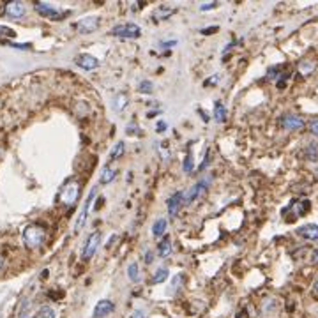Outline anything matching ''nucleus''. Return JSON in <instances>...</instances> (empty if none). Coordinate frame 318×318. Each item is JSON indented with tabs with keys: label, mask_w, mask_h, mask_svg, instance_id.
I'll list each match as a JSON object with an SVG mask.
<instances>
[{
	"label": "nucleus",
	"mask_w": 318,
	"mask_h": 318,
	"mask_svg": "<svg viewBox=\"0 0 318 318\" xmlns=\"http://www.w3.org/2000/svg\"><path fill=\"white\" fill-rule=\"evenodd\" d=\"M112 34L118 35V37H126V39H136V37L142 35V30H140V27L134 23H122V25L113 27Z\"/></svg>",
	"instance_id": "7ed1b4c3"
},
{
	"label": "nucleus",
	"mask_w": 318,
	"mask_h": 318,
	"mask_svg": "<svg viewBox=\"0 0 318 318\" xmlns=\"http://www.w3.org/2000/svg\"><path fill=\"white\" fill-rule=\"evenodd\" d=\"M214 118L216 122H225L226 120V108L221 101H216L214 103Z\"/></svg>",
	"instance_id": "f3484780"
},
{
	"label": "nucleus",
	"mask_w": 318,
	"mask_h": 318,
	"mask_svg": "<svg viewBox=\"0 0 318 318\" xmlns=\"http://www.w3.org/2000/svg\"><path fill=\"white\" fill-rule=\"evenodd\" d=\"M218 80H219V76H218V74H216V76H212V78H209V80H205V87H209V85L211 84H218Z\"/></svg>",
	"instance_id": "72a5a7b5"
},
{
	"label": "nucleus",
	"mask_w": 318,
	"mask_h": 318,
	"mask_svg": "<svg viewBox=\"0 0 318 318\" xmlns=\"http://www.w3.org/2000/svg\"><path fill=\"white\" fill-rule=\"evenodd\" d=\"M171 13H173V9H170V7H159V9L156 11V18L157 20H165V18H168Z\"/></svg>",
	"instance_id": "cd10ccee"
},
{
	"label": "nucleus",
	"mask_w": 318,
	"mask_h": 318,
	"mask_svg": "<svg viewBox=\"0 0 318 318\" xmlns=\"http://www.w3.org/2000/svg\"><path fill=\"white\" fill-rule=\"evenodd\" d=\"M313 69H315V64H308V62L301 64V73H304V74H309Z\"/></svg>",
	"instance_id": "7c9ffc66"
},
{
	"label": "nucleus",
	"mask_w": 318,
	"mask_h": 318,
	"mask_svg": "<svg viewBox=\"0 0 318 318\" xmlns=\"http://www.w3.org/2000/svg\"><path fill=\"white\" fill-rule=\"evenodd\" d=\"M25 5L21 4V2H7V4L4 5V15L7 16V18H11V20H20V18H23L25 16Z\"/></svg>",
	"instance_id": "6e6552de"
},
{
	"label": "nucleus",
	"mask_w": 318,
	"mask_h": 318,
	"mask_svg": "<svg viewBox=\"0 0 318 318\" xmlns=\"http://www.w3.org/2000/svg\"><path fill=\"white\" fill-rule=\"evenodd\" d=\"M182 281H184V276H182V274H175V276H173V279H171V286L168 288V294H175L177 290L181 288Z\"/></svg>",
	"instance_id": "b1692460"
},
{
	"label": "nucleus",
	"mask_w": 318,
	"mask_h": 318,
	"mask_svg": "<svg viewBox=\"0 0 318 318\" xmlns=\"http://www.w3.org/2000/svg\"><path fill=\"white\" fill-rule=\"evenodd\" d=\"M124 151H126V145H124V142H118L115 147H113L112 154H110V159L112 161H115V159H118V157L124 156Z\"/></svg>",
	"instance_id": "4be33fe9"
},
{
	"label": "nucleus",
	"mask_w": 318,
	"mask_h": 318,
	"mask_svg": "<svg viewBox=\"0 0 318 318\" xmlns=\"http://www.w3.org/2000/svg\"><path fill=\"white\" fill-rule=\"evenodd\" d=\"M16 32L9 27H4V25H0V39H5V37H15Z\"/></svg>",
	"instance_id": "c85d7f7f"
},
{
	"label": "nucleus",
	"mask_w": 318,
	"mask_h": 318,
	"mask_svg": "<svg viewBox=\"0 0 318 318\" xmlns=\"http://www.w3.org/2000/svg\"><path fill=\"white\" fill-rule=\"evenodd\" d=\"M126 99H127V98H126V94H118L117 99H115V110H122V108L127 104Z\"/></svg>",
	"instance_id": "c756f323"
},
{
	"label": "nucleus",
	"mask_w": 318,
	"mask_h": 318,
	"mask_svg": "<svg viewBox=\"0 0 318 318\" xmlns=\"http://www.w3.org/2000/svg\"><path fill=\"white\" fill-rule=\"evenodd\" d=\"M309 207H311V203H309L308 200H294L288 207H286V209H285V214L294 212V218H292V221H294L295 218H299V216L306 214V212L309 211Z\"/></svg>",
	"instance_id": "1a4fd4ad"
},
{
	"label": "nucleus",
	"mask_w": 318,
	"mask_h": 318,
	"mask_svg": "<svg viewBox=\"0 0 318 318\" xmlns=\"http://www.w3.org/2000/svg\"><path fill=\"white\" fill-rule=\"evenodd\" d=\"M216 5H218V4H216V2H212V4H205V5H201L200 9H201V11H209V9H214Z\"/></svg>",
	"instance_id": "e433bc0d"
},
{
	"label": "nucleus",
	"mask_w": 318,
	"mask_h": 318,
	"mask_svg": "<svg viewBox=\"0 0 318 318\" xmlns=\"http://www.w3.org/2000/svg\"><path fill=\"white\" fill-rule=\"evenodd\" d=\"M315 290H317V292H318V279H317V281H315Z\"/></svg>",
	"instance_id": "37998d69"
},
{
	"label": "nucleus",
	"mask_w": 318,
	"mask_h": 318,
	"mask_svg": "<svg viewBox=\"0 0 318 318\" xmlns=\"http://www.w3.org/2000/svg\"><path fill=\"white\" fill-rule=\"evenodd\" d=\"M76 64H78L80 67L85 69V71H90V69H96L99 66V60L96 57L88 53H84V55H78L76 57Z\"/></svg>",
	"instance_id": "ddd939ff"
},
{
	"label": "nucleus",
	"mask_w": 318,
	"mask_h": 318,
	"mask_svg": "<svg viewBox=\"0 0 318 318\" xmlns=\"http://www.w3.org/2000/svg\"><path fill=\"white\" fill-rule=\"evenodd\" d=\"M35 11L43 15L44 18H50V20H64L66 16L69 15V11H59L51 7L50 4H44V2H37L35 4Z\"/></svg>",
	"instance_id": "20e7f679"
},
{
	"label": "nucleus",
	"mask_w": 318,
	"mask_h": 318,
	"mask_svg": "<svg viewBox=\"0 0 318 318\" xmlns=\"http://www.w3.org/2000/svg\"><path fill=\"white\" fill-rule=\"evenodd\" d=\"M99 23H101L99 16H85L74 27H76V30H78L80 34H92V32L98 30Z\"/></svg>",
	"instance_id": "423d86ee"
},
{
	"label": "nucleus",
	"mask_w": 318,
	"mask_h": 318,
	"mask_svg": "<svg viewBox=\"0 0 318 318\" xmlns=\"http://www.w3.org/2000/svg\"><path fill=\"white\" fill-rule=\"evenodd\" d=\"M4 262H5V260H4V256H2V254H0V270H2V267H4Z\"/></svg>",
	"instance_id": "a19ab883"
},
{
	"label": "nucleus",
	"mask_w": 318,
	"mask_h": 318,
	"mask_svg": "<svg viewBox=\"0 0 318 318\" xmlns=\"http://www.w3.org/2000/svg\"><path fill=\"white\" fill-rule=\"evenodd\" d=\"M171 250H173V246H171L170 237H165V239L159 242V258H168Z\"/></svg>",
	"instance_id": "dca6fc26"
},
{
	"label": "nucleus",
	"mask_w": 318,
	"mask_h": 318,
	"mask_svg": "<svg viewBox=\"0 0 318 318\" xmlns=\"http://www.w3.org/2000/svg\"><path fill=\"white\" fill-rule=\"evenodd\" d=\"M177 44V41H168V43H163L161 46L163 48H170V46H175Z\"/></svg>",
	"instance_id": "58836bf2"
},
{
	"label": "nucleus",
	"mask_w": 318,
	"mask_h": 318,
	"mask_svg": "<svg viewBox=\"0 0 318 318\" xmlns=\"http://www.w3.org/2000/svg\"><path fill=\"white\" fill-rule=\"evenodd\" d=\"M167 278H168V269L161 267V269H157L156 272H154V276H152V279H151V283L152 285H159V283H163Z\"/></svg>",
	"instance_id": "412c9836"
},
{
	"label": "nucleus",
	"mask_w": 318,
	"mask_h": 318,
	"mask_svg": "<svg viewBox=\"0 0 318 318\" xmlns=\"http://www.w3.org/2000/svg\"><path fill=\"white\" fill-rule=\"evenodd\" d=\"M46 240V228L37 223H32L23 230V242L29 250H37Z\"/></svg>",
	"instance_id": "f257e3e1"
},
{
	"label": "nucleus",
	"mask_w": 318,
	"mask_h": 318,
	"mask_svg": "<svg viewBox=\"0 0 318 318\" xmlns=\"http://www.w3.org/2000/svg\"><path fill=\"white\" fill-rule=\"evenodd\" d=\"M237 318H250V315H248L246 309H240L239 313H237Z\"/></svg>",
	"instance_id": "4c0bfd02"
},
{
	"label": "nucleus",
	"mask_w": 318,
	"mask_h": 318,
	"mask_svg": "<svg viewBox=\"0 0 318 318\" xmlns=\"http://www.w3.org/2000/svg\"><path fill=\"white\" fill-rule=\"evenodd\" d=\"M138 90H140L142 94H152L154 92V87H152V84L149 82V80H143V82H140Z\"/></svg>",
	"instance_id": "bb28decb"
},
{
	"label": "nucleus",
	"mask_w": 318,
	"mask_h": 318,
	"mask_svg": "<svg viewBox=\"0 0 318 318\" xmlns=\"http://www.w3.org/2000/svg\"><path fill=\"white\" fill-rule=\"evenodd\" d=\"M281 127L283 129H288V131H299V129H302L304 127V120L299 115H285L281 118Z\"/></svg>",
	"instance_id": "9b49d317"
},
{
	"label": "nucleus",
	"mask_w": 318,
	"mask_h": 318,
	"mask_svg": "<svg viewBox=\"0 0 318 318\" xmlns=\"http://www.w3.org/2000/svg\"><path fill=\"white\" fill-rule=\"evenodd\" d=\"M193 170H195V163H193V154H187L186 159H184V171L186 173H193Z\"/></svg>",
	"instance_id": "a878e982"
},
{
	"label": "nucleus",
	"mask_w": 318,
	"mask_h": 318,
	"mask_svg": "<svg viewBox=\"0 0 318 318\" xmlns=\"http://www.w3.org/2000/svg\"><path fill=\"white\" fill-rule=\"evenodd\" d=\"M167 122H165V120H161V122H157V127H156V131L157 133H165L167 131Z\"/></svg>",
	"instance_id": "473e14b6"
},
{
	"label": "nucleus",
	"mask_w": 318,
	"mask_h": 318,
	"mask_svg": "<svg viewBox=\"0 0 318 318\" xmlns=\"http://www.w3.org/2000/svg\"><path fill=\"white\" fill-rule=\"evenodd\" d=\"M94 196H96V187H92V191H90V195H88V198H87V200H85L84 207H82V211H80L78 219H76V223H74V232H80V230H82V228H84L85 221H87V216H88V209H90V205H92Z\"/></svg>",
	"instance_id": "0eeeda50"
},
{
	"label": "nucleus",
	"mask_w": 318,
	"mask_h": 318,
	"mask_svg": "<svg viewBox=\"0 0 318 318\" xmlns=\"http://www.w3.org/2000/svg\"><path fill=\"white\" fill-rule=\"evenodd\" d=\"M203 189H205V182H198V184H195V186H191V189L184 195V205L193 203V201L203 193Z\"/></svg>",
	"instance_id": "4468645a"
},
{
	"label": "nucleus",
	"mask_w": 318,
	"mask_h": 318,
	"mask_svg": "<svg viewBox=\"0 0 318 318\" xmlns=\"http://www.w3.org/2000/svg\"><path fill=\"white\" fill-rule=\"evenodd\" d=\"M297 234L308 240H317L318 239V225H304L299 228Z\"/></svg>",
	"instance_id": "2eb2a0df"
},
{
	"label": "nucleus",
	"mask_w": 318,
	"mask_h": 318,
	"mask_svg": "<svg viewBox=\"0 0 318 318\" xmlns=\"http://www.w3.org/2000/svg\"><path fill=\"white\" fill-rule=\"evenodd\" d=\"M34 318H55V309L50 308V306H43V308L35 313Z\"/></svg>",
	"instance_id": "5701e85b"
},
{
	"label": "nucleus",
	"mask_w": 318,
	"mask_h": 318,
	"mask_svg": "<svg viewBox=\"0 0 318 318\" xmlns=\"http://www.w3.org/2000/svg\"><path fill=\"white\" fill-rule=\"evenodd\" d=\"M309 131L313 133L315 136H318V117H317V118H313V120L309 122Z\"/></svg>",
	"instance_id": "2f4dec72"
},
{
	"label": "nucleus",
	"mask_w": 318,
	"mask_h": 318,
	"mask_svg": "<svg viewBox=\"0 0 318 318\" xmlns=\"http://www.w3.org/2000/svg\"><path fill=\"white\" fill-rule=\"evenodd\" d=\"M113 309H115V304H113L112 301H108V299H103V301H99V302L96 304L92 318H106L108 315L113 313Z\"/></svg>",
	"instance_id": "9d476101"
},
{
	"label": "nucleus",
	"mask_w": 318,
	"mask_h": 318,
	"mask_svg": "<svg viewBox=\"0 0 318 318\" xmlns=\"http://www.w3.org/2000/svg\"><path fill=\"white\" fill-rule=\"evenodd\" d=\"M313 260H315V262H317V264H318V251H317V253H315V256H313Z\"/></svg>",
	"instance_id": "79ce46f5"
},
{
	"label": "nucleus",
	"mask_w": 318,
	"mask_h": 318,
	"mask_svg": "<svg viewBox=\"0 0 318 318\" xmlns=\"http://www.w3.org/2000/svg\"><path fill=\"white\" fill-rule=\"evenodd\" d=\"M131 318H145V313L140 311V309H136V311H133L131 313Z\"/></svg>",
	"instance_id": "f704fd0d"
},
{
	"label": "nucleus",
	"mask_w": 318,
	"mask_h": 318,
	"mask_svg": "<svg viewBox=\"0 0 318 318\" xmlns=\"http://www.w3.org/2000/svg\"><path fill=\"white\" fill-rule=\"evenodd\" d=\"M167 219L165 218H159V219L154 223V226H152V235L154 237H159V235H163L165 234V230H167Z\"/></svg>",
	"instance_id": "6ab92c4d"
},
{
	"label": "nucleus",
	"mask_w": 318,
	"mask_h": 318,
	"mask_svg": "<svg viewBox=\"0 0 318 318\" xmlns=\"http://www.w3.org/2000/svg\"><path fill=\"white\" fill-rule=\"evenodd\" d=\"M115 177H117V170H115V168L104 167L103 173H101V177H99V182H101V184H110Z\"/></svg>",
	"instance_id": "a211bd4d"
},
{
	"label": "nucleus",
	"mask_w": 318,
	"mask_h": 318,
	"mask_svg": "<svg viewBox=\"0 0 318 318\" xmlns=\"http://www.w3.org/2000/svg\"><path fill=\"white\" fill-rule=\"evenodd\" d=\"M184 205V193H175L173 196H170V200H168V214L173 218V216L179 214L181 211V207Z\"/></svg>",
	"instance_id": "f8f14e48"
},
{
	"label": "nucleus",
	"mask_w": 318,
	"mask_h": 318,
	"mask_svg": "<svg viewBox=\"0 0 318 318\" xmlns=\"http://www.w3.org/2000/svg\"><path fill=\"white\" fill-rule=\"evenodd\" d=\"M80 189H82V186H80V182L76 179L66 181V184L62 186V191H60V201L64 205H74L78 201Z\"/></svg>",
	"instance_id": "f03ea898"
},
{
	"label": "nucleus",
	"mask_w": 318,
	"mask_h": 318,
	"mask_svg": "<svg viewBox=\"0 0 318 318\" xmlns=\"http://www.w3.org/2000/svg\"><path fill=\"white\" fill-rule=\"evenodd\" d=\"M214 32H218V27H209V29L201 30V34H214Z\"/></svg>",
	"instance_id": "c9c22d12"
},
{
	"label": "nucleus",
	"mask_w": 318,
	"mask_h": 318,
	"mask_svg": "<svg viewBox=\"0 0 318 318\" xmlns=\"http://www.w3.org/2000/svg\"><path fill=\"white\" fill-rule=\"evenodd\" d=\"M304 156L309 161H318V143H309L304 151Z\"/></svg>",
	"instance_id": "aec40b11"
},
{
	"label": "nucleus",
	"mask_w": 318,
	"mask_h": 318,
	"mask_svg": "<svg viewBox=\"0 0 318 318\" xmlns=\"http://www.w3.org/2000/svg\"><path fill=\"white\" fill-rule=\"evenodd\" d=\"M99 244H101V234L99 232H94V234L88 235L87 242L84 246V251H82V258L84 260H90L98 251Z\"/></svg>",
	"instance_id": "39448f33"
},
{
	"label": "nucleus",
	"mask_w": 318,
	"mask_h": 318,
	"mask_svg": "<svg viewBox=\"0 0 318 318\" xmlns=\"http://www.w3.org/2000/svg\"><path fill=\"white\" fill-rule=\"evenodd\" d=\"M143 260H145V264H151V262H152V253H151V251H149V253L143 256Z\"/></svg>",
	"instance_id": "ea45409f"
},
{
	"label": "nucleus",
	"mask_w": 318,
	"mask_h": 318,
	"mask_svg": "<svg viewBox=\"0 0 318 318\" xmlns=\"http://www.w3.org/2000/svg\"><path fill=\"white\" fill-rule=\"evenodd\" d=\"M127 276H129V279L131 281H134L136 283L138 279H140V274H138V264H129V267H127Z\"/></svg>",
	"instance_id": "393cba45"
}]
</instances>
